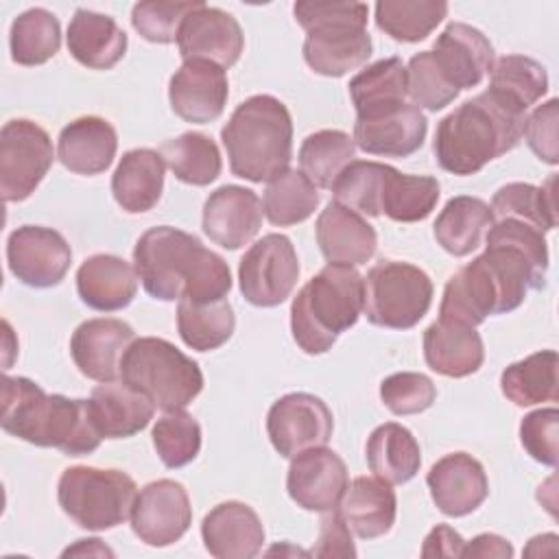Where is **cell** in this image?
<instances>
[{"mask_svg": "<svg viewBox=\"0 0 559 559\" xmlns=\"http://www.w3.org/2000/svg\"><path fill=\"white\" fill-rule=\"evenodd\" d=\"M221 140L236 177L253 183L271 181L293 157L290 111L280 98L255 94L234 109Z\"/></svg>", "mask_w": 559, "mask_h": 559, "instance_id": "5", "label": "cell"}, {"mask_svg": "<svg viewBox=\"0 0 559 559\" xmlns=\"http://www.w3.org/2000/svg\"><path fill=\"white\" fill-rule=\"evenodd\" d=\"M365 280L349 264H325L290 304V332L306 354H325L362 314Z\"/></svg>", "mask_w": 559, "mask_h": 559, "instance_id": "6", "label": "cell"}, {"mask_svg": "<svg viewBox=\"0 0 559 559\" xmlns=\"http://www.w3.org/2000/svg\"><path fill=\"white\" fill-rule=\"evenodd\" d=\"M120 380L164 413L186 408L203 389L199 365L157 336H142L129 345L120 362Z\"/></svg>", "mask_w": 559, "mask_h": 559, "instance_id": "8", "label": "cell"}, {"mask_svg": "<svg viewBox=\"0 0 559 559\" xmlns=\"http://www.w3.org/2000/svg\"><path fill=\"white\" fill-rule=\"evenodd\" d=\"M76 290L85 306L100 312L127 308L138 293V273L127 260L109 253H96L76 271Z\"/></svg>", "mask_w": 559, "mask_h": 559, "instance_id": "29", "label": "cell"}, {"mask_svg": "<svg viewBox=\"0 0 559 559\" xmlns=\"http://www.w3.org/2000/svg\"><path fill=\"white\" fill-rule=\"evenodd\" d=\"M485 238V251L448 280L439 319L476 328L489 314L522 306L528 290L546 286L548 247L542 229L518 218H500Z\"/></svg>", "mask_w": 559, "mask_h": 559, "instance_id": "1", "label": "cell"}, {"mask_svg": "<svg viewBox=\"0 0 559 559\" xmlns=\"http://www.w3.org/2000/svg\"><path fill=\"white\" fill-rule=\"evenodd\" d=\"M87 402L103 439L133 437L151 424L155 413V404L122 380L100 382Z\"/></svg>", "mask_w": 559, "mask_h": 559, "instance_id": "30", "label": "cell"}, {"mask_svg": "<svg viewBox=\"0 0 559 559\" xmlns=\"http://www.w3.org/2000/svg\"><path fill=\"white\" fill-rule=\"evenodd\" d=\"M227 96L229 83L225 70L203 59L183 61L168 83L170 109L181 120L194 124L214 122L223 114Z\"/></svg>", "mask_w": 559, "mask_h": 559, "instance_id": "18", "label": "cell"}, {"mask_svg": "<svg viewBox=\"0 0 559 559\" xmlns=\"http://www.w3.org/2000/svg\"><path fill=\"white\" fill-rule=\"evenodd\" d=\"M354 155L356 144L349 133L338 129H321L301 142L299 166L317 188L330 190L343 168L354 162Z\"/></svg>", "mask_w": 559, "mask_h": 559, "instance_id": "45", "label": "cell"}, {"mask_svg": "<svg viewBox=\"0 0 559 559\" xmlns=\"http://www.w3.org/2000/svg\"><path fill=\"white\" fill-rule=\"evenodd\" d=\"M166 164L159 151L131 148L127 151L111 177V194L129 214H142L157 205L164 190Z\"/></svg>", "mask_w": 559, "mask_h": 559, "instance_id": "31", "label": "cell"}, {"mask_svg": "<svg viewBox=\"0 0 559 559\" xmlns=\"http://www.w3.org/2000/svg\"><path fill=\"white\" fill-rule=\"evenodd\" d=\"M177 46L183 61L203 59L227 70L240 59L245 35L231 13L201 2L183 20L177 35Z\"/></svg>", "mask_w": 559, "mask_h": 559, "instance_id": "17", "label": "cell"}, {"mask_svg": "<svg viewBox=\"0 0 559 559\" xmlns=\"http://www.w3.org/2000/svg\"><path fill=\"white\" fill-rule=\"evenodd\" d=\"M507 105L526 114L546 92L548 74L546 68L524 55H504L493 61L489 70V87Z\"/></svg>", "mask_w": 559, "mask_h": 559, "instance_id": "35", "label": "cell"}, {"mask_svg": "<svg viewBox=\"0 0 559 559\" xmlns=\"http://www.w3.org/2000/svg\"><path fill=\"white\" fill-rule=\"evenodd\" d=\"M493 221L518 218L535 225L542 231L557 227V203H555V177H548L544 186L513 181L502 186L491 199Z\"/></svg>", "mask_w": 559, "mask_h": 559, "instance_id": "40", "label": "cell"}, {"mask_svg": "<svg viewBox=\"0 0 559 559\" xmlns=\"http://www.w3.org/2000/svg\"><path fill=\"white\" fill-rule=\"evenodd\" d=\"M439 181L430 175H404L391 166L382 201L380 214L389 216L395 223H417L430 216L439 201Z\"/></svg>", "mask_w": 559, "mask_h": 559, "instance_id": "42", "label": "cell"}, {"mask_svg": "<svg viewBox=\"0 0 559 559\" xmlns=\"http://www.w3.org/2000/svg\"><path fill=\"white\" fill-rule=\"evenodd\" d=\"M151 437L159 461L170 469L192 463L201 450V426L183 408L166 411L155 421Z\"/></svg>", "mask_w": 559, "mask_h": 559, "instance_id": "47", "label": "cell"}, {"mask_svg": "<svg viewBox=\"0 0 559 559\" xmlns=\"http://www.w3.org/2000/svg\"><path fill=\"white\" fill-rule=\"evenodd\" d=\"M349 96L356 116L376 114L406 103V66L400 57L380 59L349 81Z\"/></svg>", "mask_w": 559, "mask_h": 559, "instance_id": "36", "label": "cell"}, {"mask_svg": "<svg viewBox=\"0 0 559 559\" xmlns=\"http://www.w3.org/2000/svg\"><path fill=\"white\" fill-rule=\"evenodd\" d=\"M500 389L515 406H535L557 400V352L542 349L500 373Z\"/></svg>", "mask_w": 559, "mask_h": 559, "instance_id": "37", "label": "cell"}, {"mask_svg": "<svg viewBox=\"0 0 559 559\" xmlns=\"http://www.w3.org/2000/svg\"><path fill=\"white\" fill-rule=\"evenodd\" d=\"M426 485L437 509L450 518L476 511L489 493L485 467L467 452H452L439 459L430 467Z\"/></svg>", "mask_w": 559, "mask_h": 559, "instance_id": "22", "label": "cell"}, {"mask_svg": "<svg viewBox=\"0 0 559 559\" xmlns=\"http://www.w3.org/2000/svg\"><path fill=\"white\" fill-rule=\"evenodd\" d=\"M118 151V133L100 116H83L68 122L57 140L59 162L74 175L105 173Z\"/></svg>", "mask_w": 559, "mask_h": 559, "instance_id": "26", "label": "cell"}, {"mask_svg": "<svg viewBox=\"0 0 559 559\" xmlns=\"http://www.w3.org/2000/svg\"><path fill=\"white\" fill-rule=\"evenodd\" d=\"M461 557H500V559H509V557H513V546L500 535L480 533L472 542L463 544Z\"/></svg>", "mask_w": 559, "mask_h": 559, "instance_id": "55", "label": "cell"}, {"mask_svg": "<svg viewBox=\"0 0 559 559\" xmlns=\"http://www.w3.org/2000/svg\"><path fill=\"white\" fill-rule=\"evenodd\" d=\"M426 365L448 378H465L476 373L485 360V345L476 328L437 319L424 332Z\"/></svg>", "mask_w": 559, "mask_h": 559, "instance_id": "27", "label": "cell"}, {"mask_svg": "<svg viewBox=\"0 0 559 559\" xmlns=\"http://www.w3.org/2000/svg\"><path fill=\"white\" fill-rule=\"evenodd\" d=\"M314 234L317 245L330 264H367L378 247V234L362 214L336 201H330L319 214Z\"/></svg>", "mask_w": 559, "mask_h": 559, "instance_id": "25", "label": "cell"}, {"mask_svg": "<svg viewBox=\"0 0 559 559\" xmlns=\"http://www.w3.org/2000/svg\"><path fill=\"white\" fill-rule=\"evenodd\" d=\"M297 251L284 234L262 236L247 249L238 266L240 293L258 308H275L286 301L297 286Z\"/></svg>", "mask_w": 559, "mask_h": 559, "instance_id": "12", "label": "cell"}, {"mask_svg": "<svg viewBox=\"0 0 559 559\" xmlns=\"http://www.w3.org/2000/svg\"><path fill=\"white\" fill-rule=\"evenodd\" d=\"M138 498L135 480L122 469L74 465L63 469L57 500L63 513L87 531H109L131 518Z\"/></svg>", "mask_w": 559, "mask_h": 559, "instance_id": "9", "label": "cell"}, {"mask_svg": "<svg viewBox=\"0 0 559 559\" xmlns=\"http://www.w3.org/2000/svg\"><path fill=\"white\" fill-rule=\"evenodd\" d=\"M170 173L188 186H210L218 179L223 162L216 142L199 131L181 133L159 146Z\"/></svg>", "mask_w": 559, "mask_h": 559, "instance_id": "38", "label": "cell"}, {"mask_svg": "<svg viewBox=\"0 0 559 559\" xmlns=\"http://www.w3.org/2000/svg\"><path fill=\"white\" fill-rule=\"evenodd\" d=\"M367 465L389 485L408 483L421 465V450L408 428L395 421L378 426L367 439Z\"/></svg>", "mask_w": 559, "mask_h": 559, "instance_id": "34", "label": "cell"}, {"mask_svg": "<svg viewBox=\"0 0 559 559\" xmlns=\"http://www.w3.org/2000/svg\"><path fill=\"white\" fill-rule=\"evenodd\" d=\"M437 386L424 373L400 371L380 382V400L393 415H417L432 406Z\"/></svg>", "mask_w": 559, "mask_h": 559, "instance_id": "50", "label": "cell"}, {"mask_svg": "<svg viewBox=\"0 0 559 559\" xmlns=\"http://www.w3.org/2000/svg\"><path fill=\"white\" fill-rule=\"evenodd\" d=\"M4 432L39 448H57L68 456L94 452L103 437L87 400L48 395L37 382L22 376L2 378Z\"/></svg>", "mask_w": 559, "mask_h": 559, "instance_id": "3", "label": "cell"}, {"mask_svg": "<svg viewBox=\"0 0 559 559\" xmlns=\"http://www.w3.org/2000/svg\"><path fill=\"white\" fill-rule=\"evenodd\" d=\"M236 328L234 308L227 299L212 304H192L179 299L177 330L181 341L197 352H212L225 345Z\"/></svg>", "mask_w": 559, "mask_h": 559, "instance_id": "41", "label": "cell"}, {"mask_svg": "<svg viewBox=\"0 0 559 559\" xmlns=\"http://www.w3.org/2000/svg\"><path fill=\"white\" fill-rule=\"evenodd\" d=\"M406 90L413 105L428 111H439L459 96V90L437 66L432 50H424L411 57L406 66Z\"/></svg>", "mask_w": 559, "mask_h": 559, "instance_id": "48", "label": "cell"}, {"mask_svg": "<svg viewBox=\"0 0 559 559\" xmlns=\"http://www.w3.org/2000/svg\"><path fill=\"white\" fill-rule=\"evenodd\" d=\"M352 535L360 539H376L386 535L397 515V498L389 483L378 476H358L347 483L336 507Z\"/></svg>", "mask_w": 559, "mask_h": 559, "instance_id": "28", "label": "cell"}, {"mask_svg": "<svg viewBox=\"0 0 559 559\" xmlns=\"http://www.w3.org/2000/svg\"><path fill=\"white\" fill-rule=\"evenodd\" d=\"M557 426H559V411L555 406L537 408L528 413L520 424L522 448L531 454V459L548 467L557 465V454H559Z\"/></svg>", "mask_w": 559, "mask_h": 559, "instance_id": "51", "label": "cell"}, {"mask_svg": "<svg viewBox=\"0 0 559 559\" xmlns=\"http://www.w3.org/2000/svg\"><path fill=\"white\" fill-rule=\"evenodd\" d=\"M428 120L413 103H402L376 114L356 116L354 144L382 157H408L421 148Z\"/></svg>", "mask_w": 559, "mask_h": 559, "instance_id": "19", "label": "cell"}, {"mask_svg": "<svg viewBox=\"0 0 559 559\" xmlns=\"http://www.w3.org/2000/svg\"><path fill=\"white\" fill-rule=\"evenodd\" d=\"M201 537L212 557L251 559L262 550L264 526L249 504L227 500L203 518Z\"/></svg>", "mask_w": 559, "mask_h": 559, "instance_id": "24", "label": "cell"}, {"mask_svg": "<svg viewBox=\"0 0 559 559\" xmlns=\"http://www.w3.org/2000/svg\"><path fill=\"white\" fill-rule=\"evenodd\" d=\"M314 557H356L352 531L336 509L325 511L319 526V539L312 548Z\"/></svg>", "mask_w": 559, "mask_h": 559, "instance_id": "53", "label": "cell"}, {"mask_svg": "<svg viewBox=\"0 0 559 559\" xmlns=\"http://www.w3.org/2000/svg\"><path fill=\"white\" fill-rule=\"evenodd\" d=\"M334 417L328 404L312 393H286L273 402L266 415V432L275 452L284 459L328 445Z\"/></svg>", "mask_w": 559, "mask_h": 559, "instance_id": "13", "label": "cell"}, {"mask_svg": "<svg viewBox=\"0 0 559 559\" xmlns=\"http://www.w3.org/2000/svg\"><path fill=\"white\" fill-rule=\"evenodd\" d=\"M365 280L362 312L369 323L389 330L415 328L432 304V280L411 262L380 260Z\"/></svg>", "mask_w": 559, "mask_h": 559, "instance_id": "10", "label": "cell"}, {"mask_svg": "<svg viewBox=\"0 0 559 559\" xmlns=\"http://www.w3.org/2000/svg\"><path fill=\"white\" fill-rule=\"evenodd\" d=\"M55 159L52 140L37 122L9 120L0 131V192L7 203L28 199Z\"/></svg>", "mask_w": 559, "mask_h": 559, "instance_id": "11", "label": "cell"}, {"mask_svg": "<svg viewBox=\"0 0 559 559\" xmlns=\"http://www.w3.org/2000/svg\"><path fill=\"white\" fill-rule=\"evenodd\" d=\"M493 225L491 207L478 197H454L439 212L432 234L437 245L454 258L469 255L480 247L485 234Z\"/></svg>", "mask_w": 559, "mask_h": 559, "instance_id": "33", "label": "cell"}, {"mask_svg": "<svg viewBox=\"0 0 559 559\" xmlns=\"http://www.w3.org/2000/svg\"><path fill=\"white\" fill-rule=\"evenodd\" d=\"M201 4V0L192 2H162V0H146L138 2L131 9V24L153 44H170L177 41L179 28L183 20Z\"/></svg>", "mask_w": 559, "mask_h": 559, "instance_id": "49", "label": "cell"}, {"mask_svg": "<svg viewBox=\"0 0 559 559\" xmlns=\"http://www.w3.org/2000/svg\"><path fill=\"white\" fill-rule=\"evenodd\" d=\"M448 15L443 0H380L376 2V26L395 41L415 44L426 39Z\"/></svg>", "mask_w": 559, "mask_h": 559, "instance_id": "43", "label": "cell"}, {"mask_svg": "<svg viewBox=\"0 0 559 559\" xmlns=\"http://www.w3.org/2000/svg\"><path fill=\"white\" fill-rule=\"evenodd\" d=\"M432 57L445 79L461 92L480 85L493 66V46L478 28L450 22L437 37Z\"/></svg>", "mask_w": 559, "mask_h": 559, "instance_id": "23", "label": "cell"}, {"mask_svg": "<svg viewBox=\"0 0 559 559\" xmlns=\"http://www.w3.org/2000/svg\"><path fill=\"white\" fill-rule=\"evenodd\" d=\"M68 50L90 70H109L127 52V33L109 15L76 9L68 26Z\"/></svg>", "mask_w": 559, "mask_h": 559, "instance_id": "32", "label": "cell"}, {"mask_svg": "<svg viewBox=\"0 0 559 559\" xmlns=\"http://www.w3.org/2000/svg\"><path fill=\"white\" fill-rule=\"evenodd\" d=\"M70 555H109V557H114V552L107 548V546H103L100 544V539H96V537H92V539H79L74 546H70V548H66L63 550V557H70Z\"/></svg>", "mask_w": 559, "mask_h": 559, "instance_id": "56", "label": "cell"}, {"mask_svg": "<svg viewBox=\"0 0 559 559\" xmlns=\"http://www.w3.org/2000/svg\"><path fill=\"white\" fill-rule=\"evenodd\" d=\"M347 483L345 461L325 445L304 450L290 459L286 489L293 502L306 511L325 513L336 509Z\"/></svg>", "mask_w": 559, "mask_h": 559, "instance_id": "16", "label": "cell"}, {"mask_svg": "<svg viewBox=\"0 0 559 559\" xmlns=\"http://www.w3.org/2000/svg\"><path fill=\"white\" fill-rule=\"evenodd\" d=\"M321 194L317 186L295 168H286L271 181H266L262 210L271 225L288 227L304 223L319 207Z\"/></svg>", "mask_w": 559, "mask_h": 559, "instance_id": "39", "label": "cell"}, {"mask_svg": "<svg viewBox=\"0 0 559 559\" xmlns=\"http://www.w3.org/2000/svg\"><path fill=\"white\" fill-rule=\"evenodd\" d=\"M391 166L380 162L354 159L349 162L343 173L336 177L334 186L330 188L334 201L367 216H380V201L384 181Z\"/></svg>", "mask_w": 559, "mask_h": 559, "instance_id": "46", "label": "cell"}, {"mask_svg": "<svg viewBox=\"0 0 559 559\" xmlns=\"http://www.w3.org/2000/svg\"><path fill=\"white\" fill-rule=\"evenodd\" d=\"M192 524V507L181 483L162 478L140 489L133 511L131 528L140 542L162 548L179 542Z\"/></svg>", "mask_w": 559, "mask_h": 559, "instance_id": "15", "label": "cell"}, {"mask_svg": "<svg viewBox=\"0 0 559 559\" xmlns=\"http://www.w3.org/2000/svg\"><path fill=\"white\" fill-rule=\"evenodd\" d=\"M262 201L242 186H221L205 205L201 225L205 236L223 249H240L253 240L262 227Z\"/></svg>", "mask_w": 559, "mask_h": 559, "instance_id": "21", "label": "cell"}, {"mask_svg": "<svg viewBox=\"0 0 559 559\" xmlns=\"http://www.w3.org/2000/svg\"><path fill=\"white\" fill-rule=\"evenodd\" d=\"M133 266L144 290L159 301L212 304L227 299L231 273L227 262L181 229H146L133 249Z\"/></svg>", "mask_w": 559, "mask_h": 559, "instance_id": "2", "label": "cell"}, {"mask_svg": "<svg viewBox=\"0 0 559 559\" xmlns=\"http://www.w3.org/2000/svg\"><path fill=\"white\" fill-rule=\"evenodd\" d=\"M7 262L22 284L50 288L66 277L72 264V249L52 227L22 225L9 234Z\"/></svg>", "mask_w": 559, "mask_h": 559, "instance_id": "14", "label": "cell"}, {"mask_svg": "<svg viewBox=\"0 0 559 559\" xmlns=\"http://www.w3.org/2000/svg\"><path fill=\"white\" fill-rule=\"evenodd\" d=\"M465 539L448 524H437L424 539L421 557H461Z\"/></svg>", "mask_w": 559, "mask_h": 559, "instance_id": "54", "label": "cell"}, {"mask_svg": "<svg viewBox=\"0 0 559 559\" xmlns=\"http://www.w3.org/2000/svg\"><path fill=\"white\" fill-rule=\"evenodd\" d=\"M557 120H559V100L550 98L544 105L533 109V114L524 120V129H522V135L528 148L550 166L559 162Z\"/></svg>", "mask_w": 559, "mask_h": 559, "instance_id": "52", "label": "cell"}, {"mask_svg": "<svg viewBox=\"0 0 559 559\" xmlns=\"http://www.w3.org/2000/svg\"><path fill=\"white\" fill-rule=\"evenodd\" d=\"M524 120L526 114L485 90L439 120L432 142L437 164L459 177L474 175L518 146Z\"/></svg>", "mask_w": 559, "mask_h": 559, "instance_id": "4", "label": "cell"}, {"mask_svg": "<svg viewBox=\"0 0 559 559\" xmlns=\"http://www.w3.org/2000/svg\"><path fill=\"white\" fill-rule=\"evenodd\" d=\"M297 24L306 31L304 59L321 76H343L371 57L369 7L362 2H295Z\"/></svg>", "mask_w": 559, "mask_h": 559, "instance_id": "7", "label": "cell"}, {"mask_svg": "<svg viewBox=\"0 0 559 559\" xmlns=\"http://www.w3.org/2000/svg\"><path fill=\"white\" fill-rule=\"evenodd\" d=\"M11 59L20 66L33 68L50 61L61 46V26L55 13L35 7L20 13L9 33Z\"/></svg>", "mask_w": 559, "mask_h": 559, "instance_id": "44", "label": "cell"}, {"mask_svg": "<svg viewBox=\"0 0 559 559\" xmlns=\"http://www.w3.org/2000/svg\"><path fill=\"white\" fill-rule=\"evenodd\" d=\"M133 341L135 332L122 319H87L74 330L70 338V354L85 378L114 382L120 378L122 356Z\"/></svg>", "mask_w": 559, "mask_h": 559, "instance_id": "20", "label": "cell"}]
</instances>
